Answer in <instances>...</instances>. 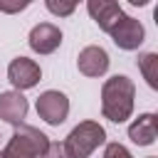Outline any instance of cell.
<instances>
[{
    "instance_id": "1",
    "label": "cell",
    "mask_w": 158,
    "mask_h": 158,
    "mask_svg": "<svg viewBox=\"0 0 158 158\" xmlns=\"http://www.w3.org/2000/svg\"><path fill=\"white\" fill-rule=\"evenodd\" d=\"M136 104V84L126 74H114L101 84V114L111 123L131 118Z\"/></svg>"
},
{
    "instance_id": "2",
    "label": "cell",
    "mask_w": 158,
    "mask_h": 158,
    "mask_svg": "<svg viewBox=\"0 0 158 158\" xmlns=\"http://www.w3.org/2000/svg\"><path fill=\"white\" fill-rule=\"evenodd\" d=\"M49 146V138L35 126H15L7 146L2 148V158H42Z\"/></svg>"
},
{
    "instance_id": "3",
    "label": "cell",
    "mask_w": 158,
    "mask_h": 158,
    "mask_svg": "<svg viewBox=\"0 0 158 158\" xmlns=\"http://www.w3.org/2000/svg\"><path fill=\"white\" fill-rule=\"evenodd\" d=\"M62 143L67 146L72 158H89L99 146L106 143V131L99 121H81L69 131Z\"/></svg>"
},
{
    "instance_id": "4",
    "label": "cell",
    "mask_w": 158,
    "mask_h": 158,
    "mask_svg": "<svg viewBox=\"0 0 158 158\" xmlns=\"http://www.w3.org/2000/svg\"><path fill=\"white\" fill-rule=\"evenodd\" d=\"M35 109H37V116H40L44 123L59 126V123H64L67 116H69V99H67L64 91L47 89V91H42V94L37 96Z\"/></svg>"
},
{
    "instance_id": "5",
    "label": "cell",
    "mask_w": 158,
    "mask_h": 158,
    "mask_svg": "<svg viewBox=\"0 0 158 158\" xmlns=\"http://www.w3.org/2000/svg\"><path fill=\"white\" fill-rule=\"evenodd\" d=\"M109 37L114 40V44H116L118 49L133 52V49H138V47L146 42V27H143L141 20L123 15V17L116 22V27L109 32Z\"/></svg>"
},
{
    "instance_id": "6",
    "label": "cell",
    "mask_w": 158,
    "mask_h": 158,
    "mask_svg": "<svg viewBox=\"0 0 158 158\" xmlns=\"http://www.w3.org/2000/svg\"><path fill=\"white\" fill-rule=\"evenodd\" d=\"M7 79L15 86V91H25V89L37 86V81L42 79V69L30 57H15L7 64Z\"/></svg>"
},
{
    "instance_id": "7",
    "label": "cell",
    "mask_w": 158,
    "mask_h": 158,
    "mask_svg": "<svg viewBox=\"0 0 158 158\" xmlns=\"http://www.w3.org/2000/svg\"><path fill=\"white\" fill-rule=\"evenodd\" d=\"M109 64H111L109 52H106L104 47H99V44L84 47V49L79 52V57H77V69H79L84 77H89V79L104 77V74L109 72Z\"/></svg>"
},
{
    "instance_id": "8",
    "label": "cell",
    "mask_w": 158,
    "mask_h": 158,
    "mask_svg": "<svg viewBox=\"0 0 158 158\" xmlns=\"http://www.w3.org/2000/svg\"><path fill=\"white\" fill-rule=\"evenodd\" d=\"M27 44L37 54H52L62 44V30L57 25H52V22H40V25H35L30 30Z\"/></svg>"
},
{
    "instance_id": "9",
    "label": "cell",
    "mask_w": 158,
    "mask_h": 158,
    "mask_svg": "<svg viewBox=\"0 0 158 158\" xmlns=\"http://www.w3.org/2000/svg\"><path fill=\"white\" fill-rule=\"evenodd\" d=\"M30 104L22 96V91H0V118L12 123V126H22L27 118Z\"/></svg>"
},
{
    "instance_id": "10",
    "label": "cell",
    "mask_w": 158,
    "mask_h": 158,
    "mask_svg": "<svg viewBox=\"0 0 158 158\" xmlns=\"http://www.w3.org/2000/svg\"><path fill=\"white\" fill-rule=\"evenodd\" d=\"M86 10H89L91 20L99 25V30H104V32H111L116 27V22L123 17V7L114 0H89Z\"/></svg>"
},
{
    "instance_id": "11",
    "label": "cell",
    "mask_w": 158,
    "mask_h": 158,
    "mask_svg": "<svg viewBox=\"0 0 158 158\" xmlns=\"http://www.w3.org/2000/svg\"><path fill=\"white\" fill-rule=\"evenodd\" d=\"M128 138L136 146H153L158 138V116L148 111L133 118V123L128 126Z\"/></svg>"
},
{
    "instance_id": "12",
    "label": "cell",
    "mask_w": 158,
    "mask_h": 158,
    "mask_svg": "<svg viewBox=\"0 0 158 158\" xmlns=\"http://www.w3.org/2000/svg\"><path fill=\"white\" fill-rule=\"evenodd\" d=\"M138 69L146 79V84L151 89H158V54L156 52H146L138 57Z\"/></svg>"
},
{
    "instance_id": "13",
    "label": "cell",
    "mask_w": 158,
    "mask_h": 158,
    "mask_svg": "<svg viewBox=\"0 0 158 158\" xmlns=\"http://www.w3.org/2000/svg\"><path fill=\"white\" fill-rule=\"evenodd\" d=\"M44 7H47L52 15L67 17V15H72V12L77 10V2H72V0H69V2H62V0H59V2H57V0H47V2H44Z\"/></svg>"
},
{
    "instance_id": "14",
    "label": "cell",
    "mask_w": 158,
    "mask_h": 158,
    "mask_svg": "<svg viewBox=\"0 0 158 158\" xmlns=\"http://www.w3.org/2000/svg\"><path fill=\"white\" fill-rule=\"evenodd\" d=\"M104 158H133V156H131V151H128L123 143L111 141V143H106V148H104Z\"/></svg>"
},
{
    "instance_id": "15",
    "label": "cell",
    "mask_w": 158,
    "mask_h": 158,
    "mask_svg": "<svg viewBox=\"0 0 158 158\" xmlns=\"http://www.w3.org/2000/svg\"><path fill=\"white\" fill-rule=\"evenodd\" d=\"M42 158H72V156H69V151H67V146L62 141H49Z\"/></svg>"
},
{
    "instance_id": "16",
    "label": "cell",
    "mask_w": 158,
    "mask_h": 158,
    "mask_svg": "<svg viewBox=\"0 0 158 158\" xmlns=\"http://www.w3.org/2000/svg\"><path fill=\"white\" fill-rule=\"evenodd\" d=\"M30 7V0H17V2H7V0H0V12H20Z\"/></svg>"
},
{
    "instance_id": "17",
    "label": "cell",
    "mask_w": 158,
    "mask_h": 158,
    "mask_svg": "<svg viewBox=\"0 0 158 158\" xmlns=\"http://www.w3.org/2000/svg\"><path fill=\"white\" fill-rule=\"evenodd\" d=\"M148 158H156V156H148Z\"/></svg>"
},
{
    "instance_id": "18",
    "label": "cell",
    "mask_w": 158,
    "mask_h": 158,
    "mask_svg": "<svg viewBox=\"0 0 158 158\" xmlns=\"http://www.w3.org/2000/svg\"><path fill=\"white\" fill-rule=\"evenodd\" d=\"M0 158H2V153H0Z\"/></svg>"
}]
</instances>
